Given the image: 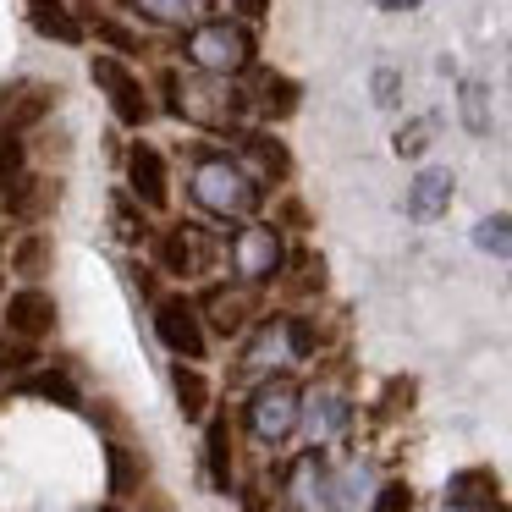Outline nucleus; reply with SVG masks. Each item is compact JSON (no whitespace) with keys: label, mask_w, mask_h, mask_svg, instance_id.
<instances>
[{"label":"nucleus","mask_w":512,"mask_h":512,"mask_svg":"<svg viewBox=\"0 0 512 512\" xmlns=\"http://www.w3.org/2000/svg\"><path fill=\"white\" fill-rule=\"evenodd\" d=\"M127 6L155 28H199L210 17V0H127Z\"/></svg>","instance_id":"nucleus-17"},{"label":"nucleus","mask_w":512,"mask_h":512,"mask_svg":"<svg viewBox=\"0 0 512 512\" xmlns=\"http://www.w3.org/2000/svg\"><path fill=\"white\" fill-rule=\"evenodd\" d=\"M182 56L193 61V72L237 78V72L254 61V34H248V23H232V17H204L199 28H188Z\"/></svg>","instance_id":"nucleus-3"},{"label":"nucleus","mask_w":512,"mask_h":512,"mask_svg":"<svg viewBox=\"0 0 512 512\" xmlns=\"http://www.w3.org/2000/svg\"><path fill=\"white\" fill-rule=\"evenodd\" d=\"M127 182H133V193L149 204V210H166V204H171L166 155H160L155 144H144V138H133V144H127Z\"/></svg>","instance_id":"nucleus-10"},{"label":"nucleus","mask_w":512,"mask_h":512,"mask_svg":"<svg viewBox=\"0 0 512 512\" xmlns=\"http://www.w3.org/2000/svg\"><path fill=\"white\" fill-rule=\"evenodd\" d=\"M6 331L17 336V342H45L50 331H56V298H50L45 287H23L6 298Z\"/></svg>","instance_id":"nucleus-9"},{"label":"nucleus","mask_w":512,"mask_h":512,"mask_svg":"<svg viewBox=\"0 0 512 512\" xmlns=\"http://www.w3.org/2000/svg\"><path fill=\"white\" fill-rule=\"evenodd\" d=\"M452 193H457L452 171H446V166H424L419 177H413V188H408V215H413V221H441L446 204H452Z\"/></svg>","instance_id":"nucleus-14"},{"label":"nucleus","mask_w":512,"mask_h":512,"mask_svg":"<svg viewBox=\"0 0 512 512\" xmlns=\"http://www.w3.org/2000/svg\"><path fill=\"white\" fill-rule=\"evenodd\" d=\"M188 193L193 204H199L204 215H215V221H243V215L259 210V177L243 166V160L232 155H204L199 166H193L188 177Z\"/></svg>","instance_id":"nucleus-2"},{"label":"nucleus","mask_w":512,"mask_h":512,"mask_svg":"<svg viewBox=\"0 0 512 512\" xmlns=\"http://www.w3.org/2000/svg\"><path fill=\"white\" fill-rule=\"evenodd\" d=\"M23 391H34V397H50V402H61V408H78V386H72L67 375H28L23 380Z\"/></svg>","instance_id":"nucleus-27"},{"label":"nucleus","mask_w":512,"mask_h":512,"mask_svg":"<svg viewBox=\"0 0 512 512\" xmlns=\"http://www.w3.org/2000/svg\"><path fill=\"white\" fill-rule=\"evenodd\" d=\"M28 171V149H23V138L17 133H0V193L12 188L17 177Z\"/></svg>","instance_id":"nucleus-28"},{"label":"nucleus","mask_w":512,"mask_h":512,"mask_svg":"<svg viewBox=\"0 0 512 512\" xmlns=\"http://www.w3.org/2000/svg\"><path fill=\"white\" fill-rule=\"evenodd\" d=\"M413 507V490L402 485V479H391V485L375 490V501H369V512H408Z\"/></svg>","instance_id":"nucleus-32"},{"label":"nucleus","mask_w":512,"mask_h":512,"mask_svg":"<svg viewBox=\"0 0 512 512\" xmlns=\"http://www.w3.org/2000/svg\"><path fill=\"white\" fill-rule=\"evenodd\" d=\"M369 6H380V12H419L424 0H369Z\"/></svg>","instance_id":"nucleus-34"},{"label":"nucleus","mask_w":512,"mask_h":512,"mask_svg":"<svg viewBox=\"0 0 512 512\" xmlns=\"http://www.w3.org/2000/svg\"><path fill=\"white\" fill-rule=\"evenodd\" d=\"M375 468L364 463V457H353L347 468H336L331 474V512H369V501H375Z\"/></svg>","instance_id":"nucleus-16"},{"label":"nucleus","mask_w":512,"mask_h":512,"mask_svg":"<svg viewBox=\"0 0 512 512\" xmlns=\"http://www.w3.org/2000/svg\"><path fill=\"white\" fill-rule=\"evenodd\" d=\"M155 336L160 347H166L171 358H182V364H199V358H210V331H204L199 320V303L193 298H160L155 303Z\"/></svg>","instance_id":"nucleus-5"},{"label":"nucleus","mask_w":512,"mask_h":512,"mask_svg":"<svg viewBox=\"0 0 512 512\" xmlns=\"http://www.w3.org/2000/svg\"><path fill=\"white\" fill-rule=\"evenodd\" d=\"M265 6H270V0H237V12H243L248 23H254V17H265Z\"/></svg>","instance_id":"nucleus-35"},{"label":"nucleus","mask_w":512,"mask_h":512,"mask_svg":"<svg viewBox=\"0 0 512 512\" xmlns=\"http://www.w3.org/2000/svg\"><path fill=\"white\" fill-rule=\"evenodd\" d=\"M281 265H287V243H281L276 226H259V221L237 226V237H232V270H237V281H248V287L276 281Z\"/></svg>","instance_id":"nucleus-6"},{"label":"nucleus","mask_w":512,"mask_h":512,"mask_svg":"<svg viewBox=\"0 0 512 512\" xmlns=\"http://www.w3.org/2000/svg\"><path fill=\"white\" fill-rule=\"evenodd\" d=\"M474 248L490 259H512V215H485L474 226Z\"/></svg>","instance_id":"nucleus-25"},{"label":"nucleus","mask_w":512,"mask_h":512,"mask_svg":"<svg viewBox=\"0 0 512 512\" xmlns=\"http://www.w3.org/2000/svg\"><path fill=\"white\" fill-rule=\"evenodd\" d=\"M210 254H215V243L199 232V226H188V221L171 226V232L155 243V265L166 270V276H199Z\"/></svg>","instance_id":"nucleus-11"},{"label":"nucleus","mask_w":512,"mask_h":512,"mask_svg":"<svg viewBox=\"0 0 512 512\" xmlns=\"http://www.w3.org/2000/svg\"><path fill=\"white\" fill-rule=\"evenodd\" d=\"M28 23H34V34L50 39V45H83V39H89L83 17L72 12L67 0H34V6H28Z\"/></svg>","instance_id":"nucleus-15"},{"label":"nucleus","mask_w":512,"mask_h":512,"mask_svg":"<svg viewBox=\"0 0 512 512\" xmlns=\"http://www.w3.org/2000/svg\"><path fill=\"white\" fill-rule=\"evenodd\" d=\"M171 391H177V402H182L188 419H204V413H210V380H204L193 364H171Z\"/></svg>","instance_id":"nucleus-22"},{"label":"nucleus","mask_w":512,"mask_h":512,"mask_svg":"<svg viewBox=\"0 0 512 512\" xmlns=\"http://www.w3.org/2000/svg\"><path fill=\"white\" fill-rule=\"evenodd\" d=\"M430 138H435V116H419V122H408V127L397 133V155H419Z\"/></svg>","instance_id":"nucleus-31"},{"label":"nucleus","mask_w":512,"mask_h":512,"mask_svg":"<svg viewBox=\"0 0 512 512\" xmlns=\"http://www.w3.org/2000/svg\"><path fill=\"white\" fill-rule=\"evenodd\" d=\"M105 512H122V507H105Z\"/></svg>","instance_id":"nucleus-36"},{"label":"nucleus","mask_w":512,"mask_h":512,"mask_svg":"<svg viewBox=\"0 0 512 512\" xmlns=\"http://www.w3.org/2000/svg\"><path fill=\"white\" fill-rule=\"evenodd\" d=\"M0 199H6V210H12V221H34L39 210H45L50 199H56V182H39V177H17L12 188L0 193Z\"/></svg>","instance_id":"nucleus-20"},{"label":"nucleus","mask_w":512,"mask_h":512,"mask_svg":"<svg viewBox=\"0 0 512 512\" xmlns=\"http://www.w3.org/2000/svg\"><path fill=\"white\" fill-rule=\"evenodd\" d=\"M490 501H496V479L479 474V468H468L446 485V512H490Z\"/></svg>","instance_id":"nucleus-18"},{"label":"nucleus","mask_w":512,"mask_h":512,"mask_svg":"<svg viewBox=\"0 0 512 512\" xmlns=\"http://www.w3.org/2000/svg\"><path fill=\"white\" fill-rule=\"evenodd\" d=\"M144 485V468H138V457L127 452V446H111V490L122 496V490H138Z\"/></svg>","instance_id":"nucleus-29"},{"label":"nucleus","mask_w":512,"mask_h":512,"mask_svg":"<svg viewBox=\"0 0 512 512\" xmlns=\"http://www.w3.org/2000/svg\"><path fill=\"white\" fill-rule=\"evenodd\" d=\"M281 364H298V353H292V314L265 320L254 331V342H248V353H243L248 375H270V369H281Z\"/></svg>","instance_id":"nucleus-12"},{"label":"nucleus","mask_w":512,"mask_h":512,"mask_svg":"<svg viewBox=\"0 0 512 512\" xmlns=\"http://www.w3.org/2000/svg\"><path fill=\"white\" fill-rule=\"evenodd\" d=\"M94 78H100V89L111 94L116 122H127V127H144V122H149V94H144V83H138L116 56H100V61H94Z\"/></svg>","instance_id":"nucleus-8"},{"label":"nucleus","mask_w":512,"mask_h":512,"mask_svg":"<svg viewBox=\"0 0 512 512\" xmlns=\"http://www.w3.org/2000/svg\"><path fill=\"white\" fill-rule=\"evenodd\" d=\"M369 83H375L369 94H375L380 111H391V105L402 100V78H397V67H375V78H369Z\"/></svg>","instance_id":"nucleus-33"},{"label":"nucleus","mask_w":512,"mask_h":512,"mask_svg":"<svg viewBox=\"0 0 512 512\" xmlns=\"http://www.w3.org/2000/svg\"><path fill=\"white\" fill-rule=\"evenodd\" d=\"M243 160H248V166H259L270 182H281L292 171V155H287V144H281L276 133H248L243 138Z\"/></svg>","instance_id":"nucleus-19"},{"label":"nucleus","mask_w":512,"mask_h":512,"mask_svg":"<svg viewBox=\"0 0 512 512\" xmlns=\"http://www.w3.org/2000/svg\"><path fill=\"white\" fill-rule=\"evenodd\" d=\"M298 402H303V391L292 386L287 375L259 380V386L248 391V402H243L248 435H254L259 446H281L287 435H298Z\"/></svg>","instance_id":"nucleus-4"},{"label":"nucleus","mask_w":512,"mask_h":512,"mask_svg":"<svg viewBox=\"0 0 512 512\" xmlns=\"http://www.w3.org/2000/svg\"><path fill=\"white\" fill-rule=\"evenodd\" d=\"M17 270H23L28 281L45 276L50 270V237H23V243H17Z\"/></svg>","instance_id":"nucleus-30"},{"label":"nucleus","mask_w":512,"mask_h":512,"mask_svg":"<svg viewBox=\"0 0 512 512\" xmlns=\"http://www.w3.org/2000/svg\"><path fill=\"white\" fill-rule=\"evenodd\" d=\"M166 111L182 116L188 127H199V133H232L237 116L248 111V94L226 78H210V72H171Z\"/></svg>","instance_id":"nucleus-1"},{"label":"nucleus","mask_w":512,"mask_h":512,"mask_svg":"<svg viewBox=\"0 0 512 512\" xmlns=\"http://www.w3.org/2000/svg\"><path fill=\"white\" fill-rule=\"evenodd\" d=\"M347 424H353V402H347L336 386H314V391H303V402H298V430L309 435L314 446L342 441Z\"/></svg>","instance_id":"nucleus-7"},{"label":"nucleus","mask_w":512,"mask_h":512,"mask_svg":"<svg viewBox=\"0 0 512 512\" xmlns=\"http://www.w3.org/2000/svg\"><path fill=\"white\" fill-rule=\"evenodd\" d=\"M287 501H292V512H331V468H325L320 452H309V457L292 463Z\"/></svg>","instance_id":"nucleus-13"},{"label":"nucleus","mask_w":512,"mask_h":512,"mask_svg":"<svg viewBox=\"0 0 512 512\" xmlns=\"http://www.w3.org/2000/svg\"><path fill=\"white\" fill-rule=\"evenodd\" d=\"M248 314H254V309H248V298L237 287H215L210 292V320H215V331H221V336H237L248 325Z\"/></svg>","instance_id":"nucleus-23"},{"label":"nucleus","mask_w":512,"mask_h":512,"mask_svg":"<svg viewBox=\"0 0 512 512\" xmlns=\"http://www.w3.org/2000/svg\"><path fill=\"white\" fill-rule=\"evenodd\" d=\"M204 468H210L215 490H232V430H226V419L204 430Z\"/></svg>","instance_id":"nucleus-21"},{"label":"nucleus","mask_w":512,"mask_h":512,"mask_svg":"<svg viewBox=\"0 0 512 512\" xmlns=\"http://www.w3.org/2000/svg\"><path fill=\"white\" fill-rule=\"evenodd\" d=\"M248 105H254L259 116H292L298 111V83L292 78H259V89Z\"/></svg>","instance_id":"nucleus-24"},{"label":"nucleus","mask_w":512,"mask_h":512,"mask_svg":"<svg viewBox=\"0 0 512 512\" xmlns=\"http://www.w3.org/2000/svg\"><path fill=\"white\" fill-rule=\"evenodd\" d=\"M457 100H463V127H468V133H490V105H485V83L463 78V89H457Z\"/></svg>","instance_id":"nucleus-26"}]
</instances>
